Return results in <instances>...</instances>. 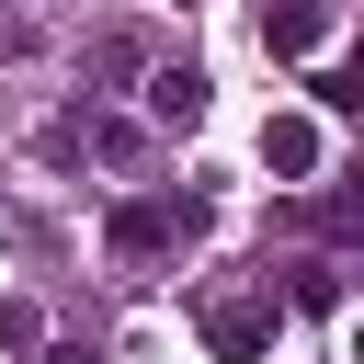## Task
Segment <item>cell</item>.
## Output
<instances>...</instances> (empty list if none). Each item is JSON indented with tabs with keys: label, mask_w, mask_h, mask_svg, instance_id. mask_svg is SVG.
Listing matches in <instances>:
<instances>
[{
	"label": "cell",
	"mask_w": 364,
	"mask_h": 364,
	"mask_svg": "<svg viewBox=\"0 0 364 364\" xmlns=\"http://www.w3.org/2000/svg\"><path fill=\"white\" fill-rule=\"evenodd\" d=\"M318 34H330V11H318V0H284V11H262V57H318Z\"/></svg>",
	"instance_id": "4"
},
{
	"label": "cell",
	"mask_w": 364,
	"mask_h": 364,
	"mask_svg": "<svg viewBox=\"0 0 364 364\" xmlns=\"http://www.w3.org/2000/svg\"><path fill=\"white\" fill-rule=\"evenodd\" d=\"M284 307H307V318H330V307H341V262H296V284H284Z\"/></svg>",
	"instance_id": "6"
},
{
	"label": "cell",
	"mask_w": 364,
	"mask_h": 364,
	"mask_svg": "<svg viewBox=\"0 0 364 364\" xmlns=\"http://www.w3.org/2000/svg\"><path fill=\"white\" fill-rule=\"evenodd\" d=\"M148 114H159V125H205V68H193V57L159 68V80H148Z\"/></svg>",
	"instance_id": "5"
},
{
	"label": "cell",
	"mask_w": 364,
	"mask_h": 364,
	"mask_svg": "<svg viewBox=\"0 0 364 364\" xmlns=\"http://www.w3.org/2000/svg\"><path fill=\"white\" fill-rule=\"evenodd\" d=\"M318 159H330V125H318V114H273V125H262V171H284V182H307Z\"/></svg>",
	"instance_id": "3"
},
{
	"label": "cell",
	"mask_w": 364,
	"mask_h": 364,
	"mask_svg": "<svg viewBox=\"0 0 364 364\" xmlns=\"http://www.w3.org/2000/svg\"><path fill=\"white\" fill-rule=\"evenodd\" d=\"M273 330H284V296H216V307H205V353H216V364H262Z\"/></svg>",
	"instance_id": "1"
},
{
	"label": "cell",
	"mask_w": 364,
	"mask_h": 364,
	"mask_svg": "<svg viewBox=\"0 0 364 364\" xmlns=\"http://www.w3.org/2000/svg\"><path fill=\"white\" fill-rule=\"evenodd\" d=\"M193 228H205V205H182V193H171V205H114V262H159V250H182Z\"/></svg>",
	"instance_id": "2"
},
{
	"label": "cell",
	"mask_w": 364,
	"mask_h": 364,
	"mask_svg": "<svg viewBox=\"0 0 364 364\" xmlns=\"http://www.w3.org/2000/svg\"><path fill=\"white\" fill-rule=\"evenodd\" d=\"M318 228L330 239H364V193H318Z\"/></svg>",
	"instance_id": "7"
},
{
	"label": "cell",
	"mask_w": 364,
	"mask_h": 364,
	"mask_svg": "<svg viewBox=\"0 0 364 364\" xmlns=\"http://www.w3.org/2000/svg\"><path fill=\"white\" fill-rule=\"evenodd\" d=\"M23 341H34V307H23V296H0V353H23Z\"/></svg>",
	"instance_id": "8"
}]
</instances>
